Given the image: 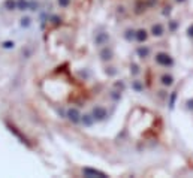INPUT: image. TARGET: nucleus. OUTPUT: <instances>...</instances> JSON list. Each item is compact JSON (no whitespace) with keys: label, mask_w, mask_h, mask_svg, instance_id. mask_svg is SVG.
Instances as JSON below:
<instances>
[{"label":"nucleus","mask_w":193,"mask_h":178,"mask_svg":"<svg viewBox=\"0 0 193 178\" xmlns=\"http://www.w3.org/2000/svg\"><path fill=\"white\" fill-rule=\"evenodd\" d=\"M154 60L159 66H163V68H172L174 66V58L168 53H157L154 57Z\"/></svg>","instance_id":"obj_1"},{"label":"nucleus","mask_w":193,"mask_h":178,"mask_svg":"<svg viewBox=\"0 0 193 178\" xmlns=\"http://www.w3.org/2000/svg\"><path fill=\"white\" fill-rule=\"evenodd\" d=\"M91 117H93L94 121H103V120H106V117H108V111L103 106H94L91 109Z\"/></svg>","instance_id":"obj_2"},{"label":"nucleus","mask_w":193,"mask_h":178,"mask_svg":"<svg viewBox=\"0 0 193 178\" xmlns=\"http://www.w3.org/2000/svg\"><path fill=\"white\" fill-rule=\"evenodd\" d=\"M83 175L87 177V178H106L108 175L102 171H98V169H93V168H84L83 169Z\"/></svg>","instance_id":"obj_3"},{"label":"nucleus","mask_w":193,"mask_h":178,"mask_svg":"<svg viewBox=\"0 0 193 178\" xmlns=\"http://www.w3.org/2000/svg\"><path fill=\"white\" fill-rule=\"evenodd\" d=\"M81 114L79 112V109L78 108H69L68 109V112H66V117L69 118V121H72L73 124H78V123H81Z\"/></svg>","instance_id":"obj_4"},{"label":"nucleus","mask_w":193,"mask_h":178,"mask_svg":"<svg viewBox=\"0 0 193 178\" xmlns=\"http://www.w3.org/2000/svg\"><path fill=\"white\" fill-rule=\"evenodd\" d=\"M99 57H100L102 62H111V60H112V57H114L112 48L103 45V47L100 48V51H99Z\"/></svg>","instance_id":"obj_5"},{"label":"nucleus","mask_w":193,"mask_h":178,"mask_svg":"<svg viewBox=\"0 0 193 178\" xmlns=\"http://www.w3.org/2000/svg\"><path fill=\"white\" fill-rule=\"evenodd\" d=\"M109 41V35L105 33V32H102V33H96V38H94V42H96V45L98 47H103V45H106Z\"/></svg>","instance_id":"obj_6"},{"label":"nucleus","mask_w":193,"mask_h":178,"mask_svg":"<svg viewBox=\"0 0 193 178\" xmlns=\"http://www.w3.org/2000/svg\"><path fill=\"white\" fill-rule=\"evenodd\" d=\"M150 33L154 36V38H160V36H163V33H165V27H163L160 23H156V24L151 26Z\"/></svg>","instance_id":"obj_7"},{"label":"nucleus","mask_w":193,"mask_h":178,"mask_svg":"<svg viewBox=\"0 0 193 178\" xmlns=\"http://www.w3.org/2000/svg\"><path fill=\"white\" fill-rule=\"evenodd\" d=\"M147 39H148V32L145 30V28H138V30L135 32V41L136 42L144 43Z\"/></svg>","instance_id":"obj_8"},{"label":"nucleus","mask_w":193,"mask_h":178,"mask_svg":"<svg viewBox=\"0 0 193 178\" xmlns=\"http://www.w3.org/2000/svg\"><path fill=\"white\" fill-rule=\"evenodd\" d=\"M174 76L169 75V73H163V75L160 76V83L163 87H172L174 85Z\"/></svg>","instance_id":"obj_9"},{"label":"nucleus","mask_w":193,"mask_h":178,"mask_svg":"<svg viewBox=\"0 0 193 178\" xmlns=\"http://www.w3.org/2000/svg\"><path fill=\"white\" fill-rule=\"evenodd\" d=\"M136 54L139 58H147L148 55H150V48L145 47V45H141L136 48Z\"/></svg>","instance_id":"obj_10"},{"label":"nucleus","mask_w":193,"mask_h":178,"mask_svg":"<svg viewBox=\"0 0 193 178\" xmlns=\"http://www.w3.org/2000/svg\"><path fill=\"white\" fill-rule=\"evenodd\" d=\"M81 123H83L85 127H91L93 123H94L91 114H84V115H81Z\"/></svg>","instance_id":"obj_11"},{"label":"nucleus","mask_w":193,"mask_h":178,"mask_svg":"<svg viewBox=\"0 0 193 178\" xmlns=\"http://www.w3.org/2000/svg\"><path fill=\"white\" fill-rule=\"evenodd\" d=\"M132 90H135L136 93L144 91V84H142V81H139V79H133V81H132Z\"/></svg>","instance_id":"obj_12"},{"label":"nucleus","mask_w":193,"mask_h":178,"mask_svg":"<svg viewBox=\"0 0 193 178\" xmlns=\"http://www.w3.org/2000/svg\"><path fill=\"white\" fill-rule=\"evenodd\" d=\"M177 91H172L169 94V99H168V105H169V109H174L175 106V102H177Z\"/></svg>","instance_id":"obj_13"},{"label":"nucleus","mask_w":193,"mask_h":178,"mask_svg":"<svg viewBox=\"0 0 193 178\" xmlns=\"http://www.w3.org/2000/svg\"><path fill=\"white\" fill-rule=\"evenodd\" d=\"M135 32H136V30H133V28H127V30L124 32V39L129 41V42H132L133 39H135Z\"/></svg>","instance_id":"obj_14"},{"label":"nucleus","mask_w":193,"mask_h":178,"mask_svg":"<svg viewBox=\"0 0 193 178\" xmlns=\"http://www.w3.org/2000/svg\"><path fill=\"white\" fill-rule=\"evenodd\" d=\"M17 9L27 11L28 9V2H27V0H17Z\"/></svg>","instance_id":"obj_15"},{"label":"nucleus","mask_w":193,"mask_h":178,"mask_svg":"<svg viewBox=\"0 0 193 178\" xmlns=\"http://www.w3.org/2000/svg\"><path fill=\"white\" fill-rule=\"evenodd\" d=\"M20 24H21V27H24V28H28L32 26V18L30 17H23L20 20Z\"/></svg>","instance_id":"obj_16"},{"label":"nucleus","mask_w":193,"mask_h":178,"mask_svg":"<svg viewBox=\"0 0 193 178\" xmlns=\"http://www.w3.org/2000/svg\"><path fill=\"white\" fill-rule=\"evenodd\" d=\"M5 8L8 11L17 9V2H15V0H6V2H5Z\"/></svg>","instance_id":"obj_17"},{"label":"nucleus","mask_w":193,"mask_h":178,"mask_svg":"<svg viewBox=\"0 0 193 178\" xmlns=\"http://www.w3.org/2000/svg\"><path fill=\"white\" fill-rule=\"evenodd\" d=\"M144 11H145V3L144 2H138L136 6H135V14L139 15V14H142Z\"/></svg>","instance_id":"obj_18"},{"label":"nucleus","mask_w":193,"mask_h":178,"mask_svg":"<svg viewBox=\"0 0 193 178\" xmlns=\"http://www.w3.org/2000/svg\"><path fill=\"white\" fill-rule=\"evenodd\" d=\"M178 21H175V20H171L169 21V26H168V30L169 32H177V28H178Z\"/></svg>","instance_id":"obj_19"},{"label":"nucleus","mask_w":193,"mask_h":178,"mask_svg":"<svg viewBox=\"0 0 193 178\" xmlns=\"http://www.w3.org/2000/svg\"><path fill=\"white\" fill-rule=\"evenodd\" d=\"M139 72H141V70H139V66L135 64V63H132V64H130V73H132V75H133V76H138Z\"/></svg>","instance_id":"obj_20"},{"label":"nucleus","mask_w":193,"mask_h":178,"mask_svg":"<svg viewBox=\"0 0 193 178\" xmlns=\"http://www.w3.org/2000/svg\"><path fill=\"white\" fill-rule=\"evenodd\" d=\"M57 3L60 8H68V6L70 5V0H57Z\"/></svg>","instance_id":"obj_21"},{"label":"nucleus","mask_w":193,"mask_h":178,"mask_svg":"<svg viewBox=\"0 0 193 178\" xmlns=\"http://www.w3.org/2000/svg\"><path fill=\"white\" fill-rule=\"evenodd\" d=\"M111 97H112L114 100H120V97H121V91H111Z\"/></svg>","instance_id":"obj_22"},{"label":"nucleus","mask_w":193,"mask_h":178,"mask_svg":"<svg viewBox=\"0 0 193 178\" xmlns=\"http://www.w3.org/2000/svg\"><path fill=\"white\" fill-rule=\"evenodd\" d=\"M38 8H39V3H36L35 0L28 3V9H30V11H38Z\"/></svg>","instance_id":"obj_23"},{"label":"nucleus","mask_w":193,"mask_h":178,"mask_svg":"<svg viewBox=\"0 0 193 178\" xmlns=\"http://www.w3.org/2000/svg\"><path fill=\"white\" fill-rule=\"evenodd\" d=\"M105 72L108 73V75H109V76H114V75H115V73H117L115 68H106V70H105Z\"/></svg>","instance_id":"obj_24"},{"label":"nucleus","mask_w":193,"mask_h":178,"mask_svg":"<svg viewBox=\"0 0 193 178\" xmlns=\"http://www.w3.org/2000/svg\"><path fill=\"white\" fill-rule=\"evenodd\" d=\"M187 36L193 39V24H190V26L187 27Z\"/></svg>","instance_id":"obj_25"},{"label":"nucleus","mask_w":193,"mask_h":178,"mask_svg":"<svg viewBox=\"0 0 193 178\" xmlns=\"http://www.w3.org/2000/svg\"><path fill=\"white\" fill-rule=\"evenodd\" d=\"M3 48H14V42H11V41H8V42H5L3 43Z\"/></svg>","instance_id":"obj_26"},{"label":"nucleus","mask_w":193,"mask_h":178,"mask_svg":"<svg viewBox=\"0 0 193 178\" xmlns=\"http://www.w3.org/2000/svg\"><path fill=\"white\" fill-rule=\"evenodd\" d=\"M115 88H120V91L124 90V83H123V81H120V83H115Z\"/></svg>","instance_id":"obj_27"},{"label":"nucleus","mask_w":193,"mask_h":178,"mask_svg":"<svg viewBox=\"0 0 193 178\" xmlns=\"http://www.w3.org/2000/svg\"><path fill=\"white\" fill-rule=\"evenodd\" d=\"M187 109H190V111H193V99H190V100H187Z\"/></svg>","instance_id":"obj_28"},{"label":"nucleus","mask_w":193,"mask_h":178,"mask_svg":"<svg viewBox=\"0 0 193 178\" xmlns=\"http://www.w3.org/2000/svg\"><path fill=\"white\" fill-rule=\"evenodd\" d=\"M169 14H171V6H166V8H165V11H163V15H169Z\"/></svg>","instance_id":"obj_29"},{"label":"nucleus","mask_w":193,"mask_h":178,"mask_svg":"<svg viewBox=\"0 0 193 178\" xmlns=\"http://www.w3.org/2000/svg\"><path fill=\"white\" fill-rule=\"evenodd\" d=\"M156 3H157V0H148V6H150V8H151V6H154Z\"/></svg>","instance_id":"obj_30"},{"label":"nucleus","mask_w":193,"mask_h":178,"mask_svg":"<svg viewBox=\"0 0 193 178\" xmlns=\"http://www.w3.org/2000/svg\"><path fill=\"white\" fill-rule=\"evenodd\" d=\"M175 2H177V3H184L186 0H175Z\"/></svg>","instance_id":"obj_31"}]
</instances>
